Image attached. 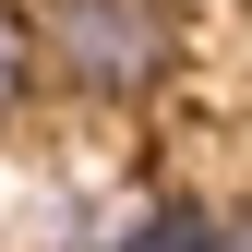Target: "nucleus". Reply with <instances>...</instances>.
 Segmentation results:
<instances>
[{"instance_id": "f257e3e1", "label": "nucleus", "mask_w": 252, "mask_h": 252, "mask_svg": "<svg viewBox=\"0 0 252 252\" xmlns=\"http://www.w3.org/2000/svg\"><path fill=\"white\" fill-rule=\"evenodd\" d=\"M36 60L72 84V96L120 108V96H156V84H168L180 24H168V0H60L36 24Z\"/></svg>"}, {"instance_id": "7ed1b4c3", "label": "nucleus", "mask_w": 252, "mask_h": 252, "mask_svg": "<svg viewBox=\"0 0 252 252\" xmlns=\"http://www.w3.org/2000/svg\"><path fill=\"white\" fill-rule=\"evenodd\" d=\"M24 84H36V24H24V0H0V132H12Z\"/></svg>"}, {"instance_id": "f03ea898", "label": "nucleus", "mask_w": 252, "mask_h": 252, "mask_svg": "<svg viewBox=\"0 0 252 252\" xmlns=\"http://www.w3.org/2000/svg\"><path fill=\"white\" fill-rule=\"evenodd\" d=\"M108 252H216V204H144Z\"/></svg>"}, {"instance_id": "20e7f679", "label": "nucleus", "mask_w": 252, "mask_h": 252, "mask_svg": "<svg viewBox=\"0 0 252 252\" xmlns=\"http://www.w3.org/2000/svg\"><path fill=\"white\" fill-rule=\"evenodd\" d=\"M216 252H252V204H228V216H216Z\"/></svg>"}]
</instances>
